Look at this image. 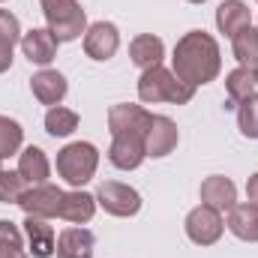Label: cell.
I'll return each instance as SVG.
<instances>
[{"label":"cell","mask_w":258,"mask_h":258,"mask_svg":"<svg viewBox=\"0 0 258 258\" xmlns=\"http://www.w3.org/2000/svg\"><path fill=\"white\" fill-rule=\"evenodd\" d=\"M171 72L192 84V87H201V84H210L216 81L219 69H222V54H219V42L204 33V30H189L177 39L174 45V57H171Z\"/></svg>","instance_id":"obj_1"},{"label":"cell","mask_w":258,"mask_h":258,"mask_svg":"<svg viewBox=\"0 0 258 258\" xmlns=\"http://www.w3.org/2000/svg\"><path fill=\"white\" fill-rule=\"evenodd\" d=\"M195 87L180 81L171 69L165 66H150L141 72L138 78V99L147 102V105H156V102H171V105H186L192 102Z\"/></svg>","instance_id":"obj_2"},{"label":"cell","mask_w":258,"mask_h":258,"mask_svg":"<svg viewBox=\"0 0 258 258\" xmlns=\"http://www.w3.org/2000/svg\"><path fill=\"white\" fill-rule=\"evenodd\" d=\"M96 168H99V150L90 141H72L63 150H57V174L75 189L90 183Z\"/></svg>","instance_id":"obj_3"},{"label":"cell","mask_w":258,"mask_h":258,"mask_svg":"<svg viewBox=\"0 0 258 258\" xmlns=\"http://www.w3.org/2000/svg\"><path fill=\"white\" fill-rule=\"evenodd\" d=\"M39 6L57 42H72L81 33H87V15L78 0H39Z\"/></svg>","instance_id":"obj_4"},{"label":"cell","mask_w":258,"mask_h":258,"mask_svg":"<svg viewBox=\"0 0 258 258\" xmlns=\"http://www.w3.org/2000/svg\"><path fill=\"white\" fill-rule=\"evenodd\" d=\"M153 123V114L144 111L141 105H111L108 108V129H111V138H141L147 135V129Z\"/></svg>","instance_id":"obj_5"},{"label":"cell","mask_w":258,"mask_h":258,"mask_svg":"<svg viewBox=\"0 0 258 258\" xmlns=\"http://www.w3.org/2000/svg\"><path fill=\"white\" fill-rule=\"evenodd\" d=\"M96 204H99L105 213L126 219V216H135V213L141 210V195L135 192L132 186H126V183L105 180V183H99V189H96Z\"/></svg>","instance_id":"obj_6"},{"label":"cell","mask_w":258,"mask_h":258,"mask_svg":"<svg viewBox=\"0 0 258 258\" xmlns=\"http://www.w3.org/2000/svg\"><path fill=\"white\" fill-rule=\"evenodd\" d=\"M225 231V222H222V213L207 207V204H198L195 210H189L186 216V237L192 240L195 246H213Z\"/></svg>","instance_id":"obj_7"},{"label":"cell","mask_w":258,"mask_h":258,"mask_svg":"<svg viewBox=\"0 0 258 258\" xmlns=\"http://www.w3.org/2000/svg\"><path fill=\"white\" fill-rule=\"evenodd\" d=\"M63 189L51 186V183H39V186H27V192L21 195L18 207L27 216H42V219H60V207H63Z\"/></svg>","instance_id":"obj_8"},{"label":"cell","mask_w":258,"mask_h":258,"mask_svg":"<svg viewBox=\"0 0 258 258\" xmlns=\"http://www.w3.org/2000/svg\"><path fill=\"white\" fill-rule=\"evenodd\" d=\"M117 48H120V30H117V24L96 21V24L87 27V33H84V54L90 60L105 63V60H111L117 54Z\"/></svg>","instance_id":"obj_9"},{"label":"cell","mask_w":258,"mask_h":258,"mask_svg":"<svg viewBox=\"0 0 258 258\" xmlns=\"http://www.w3.org/2000/svg\"><path fill=\"white\" fill-rule=\"evenodd\" d=\"M180 141V132H177V123L171 117H162V114H153V123L144 135V153L153 156V159H162L168 156Z\"/></svg>","instance_id":"obj_10"},{"label":"cell","mask_w":258,"mask_h":258,"mask_svg":"<svg viewBox=\"0 0 258 258\" xmlns=\"http://www.w3.org/2000/svg\"><path fill=\"white\" fill-rule=\"evenodd\" d=\"M21 51H24V57L30 60V63L36 66H48L54 57H57V36L48 30V27H33V30H27V33H21Z\"/></svg>","instance_id":"obj_11"},{"label":"cell","mask_w":258,"mask_h":258,"mask_svg":"<svg viewBox=\"0 0 258 258\" xmlns=\"http://www.w3.org/2000/svg\"><path fill=\"white\" fill-rule=\"evenodd\" d=\"M30 90H33V96H36L42 105H51V108H54V105H60V102H63L69 84H66L63 72L42 66L39 72H33V78H30Z\"/></svg>","instance_id":"obj_12"},{"label":"cell","mask_w":258,"mask_h":258,"mask_svg":"<svg viewBox=\"0 0 258 258\" xmlns=\"http://www.w3.org/2000/svg\"><path fill=\"white\" fill-rule=\"evenodd\" d=\"M24 234H27V252L33 258H51L57 249V234L42 216H27L24 219Z\"/></svg>","instance_id":"obj_13"},{"label":"cell","mask_w":258,"mask_h":258,"mask_svg":"<svg viewBox=\"0 0 258 258\" xmlns=\"http://www.w3.org/2000/svg\"><path fill=\"white\" fill-rule=\"evenodd\" d=\"M201 204H207V207H213L219 213L231 210L237 204V186H234V180H228L222 174L204 177L201 180Z\"/></svg>","instance_id":"obj_14"},{"label":"cell","mask_w":258,"mask_h":258,"mask_svg":"<svg viewBox=\"0 0 258 258\" xmlns=\"http://www.w3.org/2000/svg\"><path fill=\"white\" fill-rule=\"evenodd\" d=\"M18 174L27 180V186H39V183H48L51 177V162L45 156L42 147L30 144L18 153Z\"/></svg>","instance_id":"obj_15"},{"label":"cell","mask_w":258,"mask_h":258,"mask_svg":"<svg viewBox=\"0 0 258 258\" xmlns=\"http://www.w3.org/2000/svg\"><path fill=\"white\" fill-rule=\"evenodd\" d=\"M249 24H252V12H249V6L243 0H222L216 6V27H219V33L234 36V33H240Z\"/></svg>","instance_id":"obj_16"},{"label":"cell","mask_w":258,"mask_h":258,"mask_svg":"<svg viewBox=\"0 0 258 258\" xmlns=\"http://www.w3.org/2000/svg\"><path fill=\"white\" fill-rule=\"evenodd\" d=\"M228 231L246 243H258V204L246 201V204H234L228 210Z\"/></svg>","instance_id":"obj_17"},{"label":"cell","mask_w":258,"mask_h":258,"mask_svg":"<svg viewBox=\"0 0 258 258\" xmlns=\"http://www.w3.org/2000/svg\"><path fill=\"white\" fill-rule=\"evenodd\" d=\"M93 234L81 225H72L63 228L60 237H57V258H93Z\"/></svg>","instance_id":"obj_18"},{"label":"cell","mask_w":258,"mask_h":258,"mask_svg":"<svg viewBox=\"0 0 258 258\" xmlns=\"http://www.w3.org/2000/svg\"><path fill=\"white\" fill-rule=\"evenodd\" d=\"M162 57H165V45H162V39L153 36V33H141V36H135V39L129 42V60L138 66L141 72L150 69V66H159Z\"/></svg>","instance_id":"obj_19"},{"label":"cell","mask_w":258,"mask_h":258,"mask_svg":"<svg viewBox=\"0 0 258 258\" xmlns=\"http://www.w3.org/2000/svg\"><path fill=\"white\" fill-rule=\"evenodd\" d=\"M144 141L141 138H111L108 147V162L120 171H132L144 162Z\"/></svg>","instance_id":"obj_20"},{"label":"cell","mask_w":258,"mask_h":258,"mask_svg":"<svg viewBox=\"0 0 258 258\" xmlns=\"http://www.w3.org/2000/svg\"><path fill=\"white\" fill-rule=\"evenodd\" d=\"M96 213V195L84 192V189H75V192L63 195V207H60V219L72 222V225H84L90 222Z\"/></svg>","instance_id":"obj_21"},{"label":"cell","mask_w":258,"mask_h":258,"mask_svg":"<svg viewBox=\"0 0 258 258\" xmlns=\"http://www.w3.org/2000/svg\"><path fill=\"white\" fill-rule=\"evenodd\" d=\"M225 90H228V108L231 105H240V102H246L249 96L258 93V75L252 69L237 66V69H231L225 75Z\"/></svg>","instance_id":"obj_22"},{"label":"cell","mask_w":258,"mask_h":258,"mask_svg":"<svg viewBox=\"0 0 258 258\" xmlns=\"http://www.w3.org/2000/svg\"><path fill=\"white\" fill-rule=\"evenodd\" d=\"M21 42V24L9 9H0V72L12 66V51Z\"/></svg>","instance_id":"obj_23"},{"label":"cell","mask_w":258,"mask_h":258,"mask_svg":"<svg viewBox=\"0 0 258 258\" xmlns=\"http://www.w3.org/2000/svg\"><path fill=\"white\" fill-rule=\"evenodd\" d=\"M231 48H234V57L243 69H252L258 72V27H243L240 33L231 36Z\"/></svg>","instance_id":"obj_24"},{"label":"cell","mask_w":258,"mask_h":258,"mask_svg":"<svg viewBox=\"0 0 258 258\" xmlns=\"http://www.w3.org/2000/svg\"><path fill=\"white\" fill-rule=\"evenodd\" d=\"M75 129H78V114H75L72 108H63V105L48 108V114H45V132H48V135L66 138V135H72Z\"/></svg>","instance_id":"obj_25"},{"label":"cell","mask_w":258,"mask_h":258,"mask_svg":"<svg viewBox=\"0 0 258 258\" xmlns=\"http://www.w3.org/2000/svg\"><path fill=\"white\" fill-rule=\"evenodd\" d=\"M0 258H30L24 249L21 231L12 219H0Z\"/></svg>","instance_id":"obj_26"},{"label":"cell","mask_w":258,"mask_h":258,"mask_svg":"<svg viewBox=\"0 0 258 258\" xmlns=\"http://www.w3.org/2000/svg\"><path fill=\"white\" fill-rule=\"evenodd\" d=\"M21 141H24L21 123L12 120V117H6V114H0V162L9 159V156H15L21 150Z\"/></svg>","instance_id":"obj_27"},{"label":"cell","mask_w":258,"mask_h":258,"mask_svg":"<svg viewBox=\"0 0 258 258\" xmlns=\"http://www.w3.org/2000/svg\"><path fill=\"white\" fill-rule=\"evenodd\" d=\"M27 192V180L18 171H0V204H18Z\"/></svg>","instance_id":"obj_28"},{"label":"cell","mask_w":258,"mask_h":258,"mask_svg":"<svg viewBox=\"0 0 258 258\" xmlns=\"http://www.w3.org/2000/svg\"><path fill=\"white\" fill-rule=\"evenodd\" d=\"M237 126L246 138H258V93L237 105Z\"/></svg>","instance_id":"obj_29"},{"label":"cell","mask_w":258,"mask_h":258,"mask_svg":"<svg viewBox=\"0 0 258 258\" xmlns=\"http://www.w3.org/2000/svg\"><path fill=\"white\" fill-rule=\"evenodd\" d=\"M246 198H249L252 204H258V171L246 180Z\"/></svg>","instance_id":"obj_30"},{"label":"cell","mask_w":258,"mask_h":258,"mask_svg":"<svg viewBox=\"0 0 258 258\" xmlns=\"http://www.w3.org/2000/svg\"><path fill=\"white\" fill-rule=\"evenodd\" d=\"M189 3H207V0H189Z\"/></svg>","instance_id":"obj_31"},{"label":"cell","mask_w":258,"mask_h":258,"mask_svg":"<svg viewBox=\"0 0 258 258\" xmlns=\"http://www.w3.org/2000/svg\"><path fill=\"white\" fill-rule=\"evenodd\" d=\"M0 171H3V168H0Z\"/></svg>","instance_id":"obj_32"},{"label":"cell","mask_w":258,"mask_h":258,"mask_svg":"<svg viewBox=\"0 0 258 258\" xmlns=\"http://www.w3.org/2000/svg\"><path fill=\"white\" fill-rule=\"evenodd\" d=\"M0 3H3V0H0Z\"/></svg>","instance_id":"obj_33"},{"label":"cell","mask_w":258,"mask_h":258,"mask_svg":"<svg viewBox=\"0 0 258 258\" xmlns=\"http://www.w3.org/2000/svg\"><path fill=\"white\" fill-rule=\"evenodd\" d=\"M255 75H258V72H255Z\"/></svg>","instance_id":"obj_34"}]
</instances>
